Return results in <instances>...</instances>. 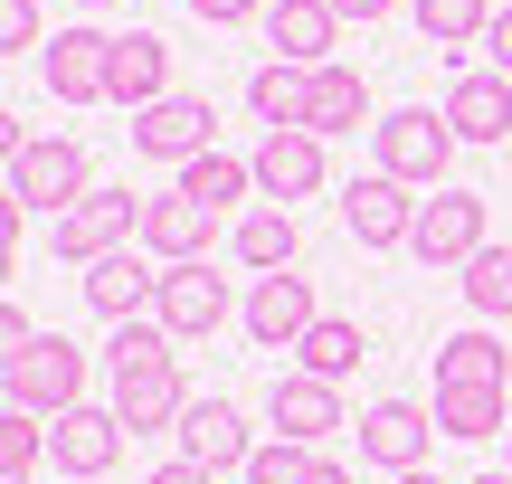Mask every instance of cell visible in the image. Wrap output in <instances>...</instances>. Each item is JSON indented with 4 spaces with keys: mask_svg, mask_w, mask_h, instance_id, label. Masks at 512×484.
Listing matches in <instances>:
<instances>
[{
    "mask_svg": "<svg viewBox=\"0 0 512 484\" xmlns=\"http://www.w3.org/2000/svg\"><path fill=\"white\" fill-rule=\"evenodd\" d=\"M370 152H380L389 181L446 190V171H456V124H446V105H399V114L370 124Z\"/></svg>",
    "mask_w": 512,
    "mask_h": 484,
    "instance_id": "6da1fadb",
    "label": "cell"
},
{
    "mask_svg": "<svg viewBox=\"0 0 512 484\" xmlns=\"http://www.w3.org/2000/svg\"><path fill=\"white\" fill-rule=\"evenodd\" d=\"M0 371H10V409H38V418L86 409V352L67 333H29L19 352H0Z\"/></svg>",
    "mask_w": 512,
    "mask_h": 484,
    "instance_id": "7a4b0ae2",
    "label": "cell"
},
{
    "mask_svg": "<svg viewBox=\"0 0 512 484\" xmlns=\"http://www.w3.org/2000/svg\"><path fill=\"white\" fill-rule=\"evenodd\" d=\"M86 190H95V162H86L76 133H29V143H10V200L19 209H57V219H67Z\"/></svg>",
    "mask_w": 512,
    "mask_h": 484,
    "instance_id": "3957f363",
    "label": "cell"
},
{
    "mask_svg": "<svg viewBox=\"0 0 512 484\" xmlns=\"http://www.w3.org/2000/svg\"><path fill=\"white\" fill-rule=\"evenodd\" d=\"M484 247H494V238H484V190H427V200H418V238H408L418 266H437V276L456 266V276H465Z\"/></svg>",
    "mask_w": 512,
    "mask_h": 484,
    "instance_id": "277c9868",
    "label": "cell"
},
{
    "mask_svg": "<svg viewBox=\"0 0 512 484\" xmlns=\"http://www.w3.org/2000/svg\"><path fill=\"white\" fill-rule=\"evenodd\" d=\"M133 238H143V200H133V190H105V181L57 219V257L67 266H95V257H114V247H133Z\"/></svg>",
    "mask_w": 512,
    "mask_h": 484,
    "instance_id": "5b68a950",
    "label": "cell"
},
{
    "mask_svg": "<svg viewBox=\"0 0 512 484\" xmlns=\"http://www.w3.org/2000/svg\"><path fill=\"white\" fill-rule=\"evenodd\" d=\"M152 314L171 323V342H209V333H228V314H247L238 295H228V276L219 266H162V304H152Z\"/></svg>",
    "mask_w": 512,
    "mask_h": 484,
    "instance_id": "8992f818",
    "label": "cell"
},
{
    "mask_svg": "<svg viewBox=\"0 0 512 484\" xmlns=\"http://www.w3.org/2000/svg\"><path fill=\"white\" fill-rule=\"evenodd\" d=\"M361 466H380V475H418L427 466V447H437V409H418V399H380V409H361Z\"/></svg>",
    "mask_w": 512,
    "mask_h": 484,
    "instance_id": "52a82bcc",
    "label": "cell"
},
{
    "mask_svg": "<svg viewBox=\"0 0 512 484\" xmlns=\"http://www.w3.org/2000/svg\"><path fill=\"white\" fill-rule=\"evenodd\" d=\"M124 418H114V409H95V399H86V409H67V418H48V466L57 475H67V484H95V475H114V466H124Z\"/></svg>",
    "mask_w": 512,
    "mask_h": 484,
    "instance_id": "ba28073f",
    "label": "cell"
},
{
    "mask_svg": "<svg viewBox=\"0 0 512 484\" xmlns=\"http://www.w3.org/2000/svg\"><path fill=\"white\" fill-rule=\"evenodd\" d=\"M238 323H247V342H256V352H294V342L323 323V304H313V276H294V266H285V276H256Z\"/></svg>",
    "mask_w": 512,
    "mask_h": 484,
    "instance_id": "9c48e42d",
    "label": "cell"
},
{
    "mask_svg": "<svg viewBox=\"0 0 512 484\" xmlns=\"http://www.w3.org/2000/svg\"><path fill=\"white\" fill-rule=\"evenodd\" d=\"M209 133H219L209 95H162L152 114H133V152H143V162H171V171H181V162H200V152H219Z\"/></svg>",
    "mask_w": 512,
    "mask_h": 484,
    "instance_id": "30bf717a",
    "label": "cell"
},
{
    "mask_svg": "<svg viewBox=\"0 0 512 484\" xmlns=\"http://www.w3.org/2000/svg\"><path fill=\"white\" fill-rule=\"evenodd\" d=\"M86 304H95L105 323L152 314V304H162V257H152L143 238H133V247H114V257H95V266H86Z\"/></svg>",
    "mask_w": 512,
    "mask_h": 484,
    "instance_id": "8fae6325",
    "label": "cell"
},
{
    "mask_svg": "<svg viewBox=\"0 0 512 484\" xmlns=\"http://www.w3.org/2000/svg\"><path fill=\"white\" fill-rule=\"evenodd\" d=\"M266 428L294 437V447H323V437L351 428V418H342V390H332V380H313V371H275V380H266Z\"/></svg>",
    "mask_w": 512,
    "mask_h": 484,
    "instance_id": "7c38bea8",
    "label": "cell"
},
{
    "mask_svg": "<svg viewBox=\"0 0 512 484\" xmlns=\"http://www.w3.org/2000/svg\"><path fill=\"white\" fill-rule=\"evenodd\" d=\"M57 105H105V76H114V29H57L38 48Z\"/></svg>",
    "mask_w": 512,
    "mask_h": 484,
    "instance_id": "4fadbf2b",
    "label": "cell"
},
{
    "mask_svg": "<svg viewBox=\"0 0 512 484\" xmlns=\"http://www.w3.org/2000/svg\"><path fill=\"white\" fill-rule=\"evenodd\" d=\"M171 437H181V456H190V466H209V475H247V456H256L238 399H190Z\"/></svg>",
    "mask_w": 512,
    "mask_h": 484,
    "instance_id": "5bb4252c",
    "label": "cell"
},
{
    "mask_svg": "<svg viewBox=\"0 0 512 484\" xmlns=\"http://www.w3.org/2000/svg\"><path fill=\"white\" fill-rule=\"evenodd\" d=\"M342 228H351L361 247H408V238H418V200H408V181L361 171V181L342 190Z\"/></svg>",
    "mask_w": 512,
    "mask_h": 484,
    "instance_id": "9a60e30c",
    "label": "cell"
},
{
    "mask_svg": "<svg viewBox=\"0 0 512 484\" xmlns=\"http://www.w3.org/2000/svg\"><path fill=\"white\" fill-rule=\"evenodd\" d=\"M323 133H266V143H256V190H266V209H294V200H313V190H323Z\"/></svg>",
    "mask_w": 512,
    "mask_h": 484,
    "instance_id": "2e32d148",
    "label": "cell"
},
{
    "mask_svg": "<svg viewBox=\"0 0 512 484\" xmlns=\"http://www.w3.org/2000/svg\"><path fill=\"white\" fill-rule=\"evenodd\" d=\"M114 418H124L133 437H162V428H181V409H190V390H181V361H152V371H114V399H105Z\"/></svg>",
    "mask_w": 512,
    "mask_h": 484,
    "instance_id": "e0dca14e",
    "label": "cell"
},
{
    "mask_svg": "<svg viewBox=\"0 0 512 484\" xmlns=\"http://www.w3.org/2000/svg\"><path fill=\"white\" fill-rule=\"evenodd\" d=\"M209 238H219V209H200L190 190H162V200H143V247L162 266H200Z\"/></svg>",
    "mask_w": 512,
    "mask_h": 484,
    "instance_id": "ac0fdd59",
    "label": "cell"
},
{
    "mask_svg": "<svg viewBox=\"0 0 512 484\" xmlns=\"http://www.w3.org/2000/svg\"><path fill=\"white\" fill-rule=\"evenodd\" d=\"M446 124H456V143H512V76L503 67H465L446 86Z\"/></svg>",
    "mask_w": 512,
    "mask_h": 484,
    "instance_id": "d6986e66",
    "label": "cell"
},
{
    "mask_svg": "<svg viewBox=\"0 0 512 484\" xmlns=\"http://www.w3.org/2000/svg\"><path fill=\"white\" fill-rule=\"evenodd\" d=\"M171 95V48L152 29H124L114 38V76H105V105H124V114H152Z\"/></svg>",
    "mask_w": 512,
    "mask_h": 484,
    "instance_id": "ffe728a7",
    "label": "cell"
},
{
    "mask_svg": "<svg viewBox=\"0 0 512 484\" xmlns=\"http://www.w3.org/2000/svg\"><path fill=\"white\" fill-rule=\"evenodd\" d=\"M332 38H342V10L332 0H275L266 10V48L285 67H332Z\"/></svg>",
    "mask_w": 512,
    "mask_h": 484,
    "instance_id": "44dd1931",
    "label": "cell"
},
{
    "mask_svg": "<svg viewBox=\"0 0 512 484\" xmlns=\"http://www.w3.org/2000/svg\"><path fill=\"white\" fill-rule=\"evenodd\" d=\"M503 380H512V352L484 323H465V333L437 342V390H503Z\"/></svg>",
    "mask_w": 512,
    "mask_h": 484,
    "instance_id": "7402d4cb",
    "label": "cell"
},
{
    "mask_svg": "<svg viewBox=\"0 0 512 484\" xmlns=\"http://www.w3.org/2000/svg\"><path fill=\"white\" fill-rule=\"evenodd\" d=\"M228 257H238L247 276H285V266L304 257V228H294V209H247L238 238H228Z\"/></svg>",
    "mask_w": 512,
    "mask_h": 484,
    "instance_id": "603a6c76",
    "label": "cell"
},
{
    "mask_svg": "<svg viewBox=\"0 0 512 484\" xmlns=\"http://www.w3.org/2000/svg\"><path fill=\"white\" fill-rule=\"evenodd\" d=\"M370 124V76L361 67H342V57H332V67H313V114H304V133H361Z\"/></svg>",
    "mask_w": 512,
    "mask_h": 484,
    "instance_id": "cb8c5ba5",
    "label": "cell"
},
{
    "mask_svg": "<svg viewBox=\"0 0 512 484\" xmlns=\"http://www.w3.org/2000/svg\"><path fill=\"white\" fill-rule=\"evenodd\" d=\"M247 114H256L266 133H294V124L313 114V67H285V57H266V67L247 76Z\"/></svg>",
    "mask_w": 512,
    "mask_h": 484,
    "instance_id": "d4e9b609",
    "label": "cell"
},
{
    "mask_svg": "<svg viewBox=\"0 0 512 484\" xmlns=\"http://www.w3.org/2000/svg\"><path fill=\"white\" fill-rule=\"evenodd\" d=\"M361 352H370V333H361V323L323 314V323H313L304 342H294V371H313V380H332V390H342V380L361 371Z\"/></svg>",
    "mask_w": 512,
    "mask_h": 484,
    "instance_id": "484cf974",
    "label": "cell"
},
{
    "mask_svg": "<svg viewBox=\"0 0 512 484\" xmlns=\"http://www.w3.org/2000/svg\"><path fill=\"white\" fill-rule=\"evenodd\" d=\"M437 428L484 447V437H512V390H437Z\"/></svg>",
    "mask_w": 512,
    "mask_h": 484,
    "instance_id": "4316f807",
    "label": "cell"
},
{
    "mask_svg": "<svg viewBox=\"0 0 512 484\" xmlns=\"http://www.w3.org/2000/svg\"><path fill=\"white\" fill-rule=\"evenodd\" d=\"M408 19H418V38L427 48H475L484 29H494V0H408Z\"/></svg>",
    "mask_w": 512,
    "mask_h": 484,
    "instance_id": "83f0119b",
    "label": "cell"
},
{
    "mask_svg": "<svg viewBox=\"0 0 512 484\" xmlns=\"http://www.w3.org/2000/svg\"><path fill=\"white\" fill-rule=\"evenodd\" d=\"M171 190H190L200 209H228V200H247L256 190V162H238V152H200V162H181V181Z\"/></svg>",
    "mask_w": 512,
    "mask_h": 484,
    "instance_id": "f1b7e54d",
    "label": "cell"
},
{
    "mask_svg": "<svg viewBox=\"0 0 512 484\" xmlns=\"http://www.w3.org/2000/svg\"><path fill=\"white\" fill-rule=\"evenodd\" d=\"M38 466H48V418L10 409L0 418V484H38Z\"/></svg>",
    "mask_w": 512,
    "mask_h": 484,
    "instance_id": "f546056e",
    "label": "cell"
},
{
    "mask_svg": "<svg viewBox=\"0 0 512 484\" xmlns=\"http://www.w3.org/2000/svg\"><path fill=\"white\" fill-rule=\"evenodd\" d=\"M465 314H475V323L512 314V247H484V257L465 266Z\"/></svg>",
    "mask_w": 512,
    "mask_h": 484,
    "instance_id": "4dcf8cb0",
    "label": "cell"
},
{
    "mask_svg": "<svg viewBox=\"0 0 512 484\" xmlns=\"http://www.w3.org/2000/svg\"><path fill=\"white\" fill-rule=\"evenodd\" d=\"M105 361H114V371H152V361H181V352H171V323L162 314H133V323H114Z\"/></svg>",
    "mask_w": 512,
    "mask_h": 484,
    "instance_id": "1f68e13d",
    "label": "cell"
},
{
    "mask_svg": "<svg viewBox=\"0 0 512 484\" xmlns=\"http://www.w3.org/2000/svg\"><path fill=\"white\" fill-rule=\"evenodd\" d=\"M323 466V447H294V437H266V447L247 456V484H313Z\"/></svg>",
    "mask_w": 512,
    "mask_h": 484,
    "instance_id": "d6a6232c",
    "label": "cell"
},
{
    "mask_svg": "<svg viewBox=\"0 0 512 484\" xmlns=\"http://www.w3.org/2000/svg\"><path fill=\"white\" fill-rule=\"evenodd\" d=\"M0 38H10V48H48V29H38V0H0Z\"/></svg>",
    "mask_w": 512,
    "mask_h": 484,
    "instance_id": "836d02e7",
    "label": "cell"
},
{
    "mask_svg": "<svg viewBox=\"0 0 512 484\" xmlns=\"http://www.w3.org/2000/svg\"><path fill=\"white\" fill-rule=\"evenodd\" d=\"M275 0H190V19H209V29H247V19H266Z\"/></svg>",
    "mask_w": 512,
    "mask_h": 484,
    "instance_id": "e575fe53",
    "label": "cell"
},
{
    "mask_svg": "<svg viewBox=\"0 0 512 484\" xmlns=\"http://www.w3.org/2000/svg\"><path fill=\"white\" fill-rule=\"evenodd\" d=\"M143 484H219V475H209V466H190V456H171V466H152Z\"/></svg>",
    "mask_w": 512,
    "mask_h": 484,
    "instance_id": "d590c367",
    "label": "cell"
},
{
    "mask_svg": "<svg viewBox=\"0 0 512 484\" xmlns=\"http://www.w3.org/2000/svg\"><path fill=\"white\" fill-rule=\"evenodd\" d=\"M484 48H494V67L512 76V10H494V29H484Z\"/></svg>",
    "mask_w": 512,
    "mask_h": 484,
    "instance_id": "8d00e7d4",
    "label": "cell"
},
{
    "mask_svg": "<svg viewBox=\"0 0 512 484\" xmlns=\"http://www.w3.org/2000/svg\"><path fill=\"white\" fill-rule=\"evenodd\" d=\"M332 10H342V29H351V19H361V29H370V19H389V10H399V0H332Z\"/></svg>",
    "mask_w": 512,
    "mask_h": 484,
    "instance_id": "74e56055",
    "label": "cell"
},
{
    "mask_svg": "<svg viewBox=\"0 0 512 484\" xmlns=\"http://www.w3.org/2000/svg\"><path fill=\"white\" fill-rule=\"evenodd\" d=\"M313 484H351V466H342V456H323V466H313Z\"/></svg>",
    "mask_w": 512,
    "mask_h": 484,
    "instance_id": "f35d334b",
    "label": "cell"
},
{
    "mask_svg": "<svg viewBox=\"0 0 512 484\" xmlns=\"http://www.w3.org/2000/svg\"><path fill=\"white\" fill-rule=\"evenodd\" d=\"M389 484H437V475H427V466H418V475H389Z\"/></svg>",
    "mask_w": 512,
    "mask_h": 484,
    "instance_id": "ab89813d",
    "label": "cell"
},
{
    "mask_svg": "<svg viewBox=\"0 0 512 484\" xmlns=\"http://www.w3.org/2000/svg\"><path fill=\"white\" fill-rule=\"evenodd\" d=\"M475 484H512V466H494V475H475Z\"/></svg>",
    "mask_w": 512,
    "mask_h": 484,
    "instance_id": "60d3db41",
    "label": "cell"
},
{
    "mask_svg": "<svg viewBox=\"0 0 512 484\" xmlns=\"http://www.w3.org/2000/svg\"><path fill=\"white\" fill-rule=\"evenodd\" d=\"M86 10H114V0H86Z\"/></svg>",
    "mask_w": 512,
    "mask_h": 484,
    "instance_id": "b9f144b4",
    "label": "cell"
}]
</instances>
